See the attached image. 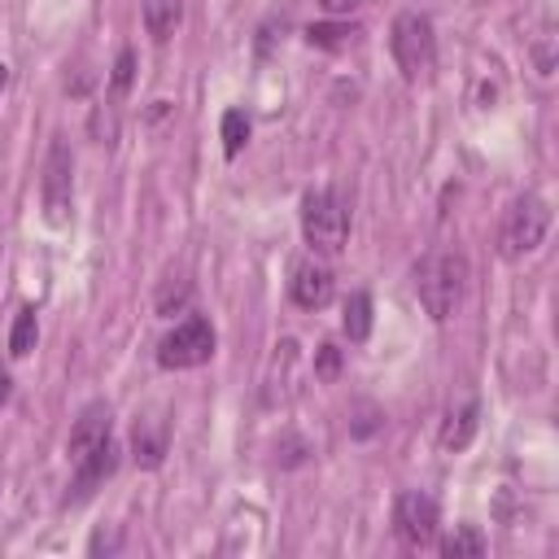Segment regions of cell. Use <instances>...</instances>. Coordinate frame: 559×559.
<instances>
[{
    "instance_id": "cell-13",
    "label": "cell",
    "mask_w": 559,
    "mask_h": 559,
    "mask_svg": "<svg viewBox=\"0 0 559 559\" xmlns=\"http://www.w3.org/2000/svg\"><path fill=\"white\" fill-rule=\"evenodd\" d=\"M179 22H183V0H144V31L157 44L170 39L179 31Z\"/></svg>"
},
{
    "instance_id": "cell-18",
    "label": "cell",
    "mask_w": 559,
    "mask_h": 559,
    "mask_svg": "<svg viewBox=\"0 0 559 559\" xmlns=\"http://www.w3.org/2000/svg\"><path fill=\"white\" fill-rule=\"evenodd\" d=\"M131 70H135V52L122 48L118 61H114V74H109V92H114V96H122V92L131 87Z\"/></svg>"
},
{
    "instance_id": "cell-19",
    "label": "cell",
    "mask_w": 559,
    "mask_h": 559,
    "mask_svg": "<svg viewBox=\"0 0 559 559\" xmlns=\"http://www.w3.org/2000/svg\"><path fill=\"white\" fill-rule=\"evenodd\" d=\"M345 35H354V31H349V26H310V31H306V39H310L314 48H341Z\"/></svg>"
},
{
    "instance_id": "cell-9",
    "label": "cell",
    "mask_w": 559,
    "mask_h": 559,
    "mask_svg": "<svg viewBox=\"0 0 559 559\" xmlns=\"http://www.w3.org/2000/svg\"><path fill=\"white\" fill-rule=\"evenodd\" d=\"M332 293H336V280H332L328 266L301 262V266L293 271V301H297L301 310H323V306L332 301Z\"/></svg>"
},
{
    "instance_id": "cell-1",
    "label": "cell",
    "mask_w": 559,
    "mask_h": 559,
    "mask_svg": "<svg viewBox=\"0 0 559 559\" xmlns=\"http://www.w3.org/2000/svg\"><path fill=\"white\" fill-rule=\"evenodd\" d=\"M467 288V258L459 249H437L415 266V293L432 323H445Z\"/></svg>"
},
{
    "instance_id": "cell-23",
    "label": "cell",
    "mask_w": 559,
    "mask_h": 559,
    "mask_svg": "<svg viewBox=\"0 0 559 559\" xmlns=\"http://www.w3.org/2000/svg\"><path fill=\"white\" fill-rule=\"evenodd\" d=\"M13 397V380H9V371H0V406Z\"/></svg>"
},
{
    "instance_id": "cell-10",
    "label": "cell",
    "mask_w": 559,
    "mask_h": 559,
    "mask_svg": "<svg viewBox=\"0 0 559 559\" xmlns=\"http://www.w3.org/2000/svg\"><path fill=\"white\" fill-rule=\"evenodd\" d=\"M476 428H480V406H476V397H467V402H459V406L445 411L441 432H437V445H441L445 454H459V450L472 445Z\"/></svg>"
},
{
    "instance_id": "cell-15",
    "label": "cell",
    "mask_w": 559,
    "mask_h": 559,
    "mask_svg": "<svg viewBox=\"0 0 559 559\" xmlns=\"http://www.w3.org/2000/svg\"><path fill=\"white\" fill-rule=\"evenodd\" d=\"M341 328H345L349 341H367V336H371V297H367L362 288H354V293L345 297V319H341Z\"/></svg>"
},
{
    "instance_id": "cell-21",
    "label": "cell",
    "mask_w": 559,
    "mask_h": 559,
    "mask_svg": "<svg viewBox=\"0 0 559 559\" xmlns=\"http://www.w3.org/2000/svg\"><path fill=\"white\" fill-rule=\"evenodd\" d=\"M87 550H92V555H100V550H118V533H96V537L87 542Z\"/></svg>"
},
{
    "instance_id": "cell-7",
    "label": "cell",
    "mask_w": 559,
    "mask_h": 559,
    "mask_svg": "<svg viewBox=\"0 0 559 559\" xmlns=\"http://www.w3.org/2000/svg\"><path fill=\"white\" fill-rule=\"evenodd\" d=\"M437 524H441L437 498H428V493H419V489L397 493V502H393V528H397V537H402L406 546H415V550L432 546Z\"/></svg>"
},
{
    "instance_id": "cell-3",
    "label": "cell",
    "mask_w": 559,
    "mask_h": 559,
    "mask_svg": "<svg viewBox=\"0 0 559 559\" xmlns=\"http://www.w3.org/2000/svg\"><path fill=\"white\" fill-rule=\"evenodd\" d=\"M389 52H393L402 79H406V83H419V79L432 70V61H437L432 17H428V13H415V9L397 13L393 26H389Z\"/></svg>"
},
{
    "instance_id": "cell-12",
    "label": "cell",
    "mask_w": 559,
    "mask_h": 559,
    "mask_svg": "<svg viewBox=\"0 0 559 559\" xmlns=\"http://www.w3.org/2000/svg\"><path fill=\"white\" fill-rule=\"evenodd\" d=\"M166 445H170V428H166L162 415H144V419H135L131 450H135V463H140V467H162Z\"/></svg>"
},
{
    "instance_id": "cell-4",
    "label": "cell",
    "mask_w": 559,
    "mask_h": 559,
    "mask_svg": "<svg viewBox=\"0 0 559 559\" xmlns=\"http://www.w3.org/2000/svg\"><path fill=\"white\" fill-rule=\"evenodd\" d=\"M546 231H550V205H546V197L524 192V197H515V201L507 205V214H502L498 253H502L507 262H515V258L533 253V249L546 240Z\"/></svg>"
},
{
    "instance_id": "cell-24",
    "label": "cell",
    "mask_w": 559,
    "mask_h": 559,
    "mask_svg": "<svg viewBox=\"0 0 559 559\" xmlns=\"http://www.w3.org/2000/svg\"><path fill=\"white\" fill-rule=\"evenodd\" d=\"M4 83H9V66H0V92H4Z\"/></svg>"
},
{
    "instance_id": "cell-2",
    "label": "cell",
    "mask_w": 559,
    "mask_h": 559,
    "mask_svg": "<svg viewBox=\"0 0 559 559\" xmlns=\"http://www.w3.org/2000/svg\"><path fill=\"white\" fill-rule=\"evenodd\" d=\"M301 236L314 253L336 258L349 240V205L336 188H314L301 197Z\"/></svg>"
},
{
    "instance_id": "cell-14",
    "label": "cell",
    "mask_w": 559,
    "mask_h": 559,
    "mask_svg": "<svg viewBox=\"0 0 559 559\" xmlns=\"http://www.w3.org/2000/svg\"><path fill=\"white\" fill-rule=\"evenodd\" d=\"M489 550V542H485V533L476 528V524H454L445 537H441V555L445 559H480Z\"/></svg>"
},
{
    "instance_id": "cell-6",
    "label": "cell",
    "mask_w": 559,
    "mask_h": 559,
    "mask_svg": "<svg viewBox=\"0 0 559 559\" xmlns=\"http://www.w3.org/2000/svg\"><path fill=\"white\" fill-rule=\"evenodd\" d=\"M214 358V328L201 314H188L183 323H175V332L162 336L157 345V362L166 371H183V367H201Z\"/></svg>"
},
{
    "instance_id": "cell-11",
    "label": "cell",
    "mask_w": 559,
    "mask_h": 559,
    "mask_svg": "<svg viewBox=\"0 0 559 559\" xmlns=\"http://www.w3.org/2000/svg\"><path fill=\"white\" fill-rule=\"evenodd\" d=\"M109 428H114V415H109V406H105V402H92V406H83V411H79V419H74V428H70L66 454H70V459L87 454L92 445H100V441L109 437Z\"/></svg>"
},
{
    "instance_id": "cell-22",
    "label": "cell",
    "mask_w": 559,
    "mask_h": 559,
    "mask_svg": "<svg viewBox=\"0 0 559 559\" xmlns=\"http://www.w3.org/2000/svg\"><path fill=\"white\" fill-rule=\"evenodd\" d=\"M323 4V13H332V17H341V13H349L358 0H319Z\"/></svg>"
},
{
    "instance_id": "cell-17",
    "label": "cell",
    "mask_w": 559,
    "mask_h": 559,
    "mask_svg": "<svg viewBox=\"0 0 559 559\" xmlns=\"http://www.w3.org/2000/svg\"><path fill=\"white\" fill-rule=\"evenodd\" d=\"M245 140H249V118H245V109H227V114H223V157H240Z\"/></svg>"
},
{
    "instance_id": "cell-8",
    "label": "cell",
    "mask_w": 559,
    "mask_h": 559,
    "mask_svg": "<svg viewBox=\"0 0 559 559\" xmlns=\"http://www.w3.org/2000/svg\"><path fill=\"white\" fill-rule=\"evenodd\" d=\"M70 463H74V480H70V493H66V507H79V502H87V498L100 489L105 476H114V467H118V445H114V437H105L100 445H92L87 454H79V459H70Z\"/></svg>"
},
{
    "instance_id": "cell-16",
    "label": "cell",
    "mask_w": 559,
    "mask_h": 559,
    "mask_svg": "<svg viewBox=\"0 0 559 559\" xmlns=\"http://www.w3.org/2000/svg\"><path fill=\"white\" fill-rule=\"evenodd\" d=\"M39 341V319H35V306H22L13 314V328H9V354L13 358H26Z\"/></svg>"
},
{
    "instance_id": "cell-20",
    "label": "cell",
    "mask_w": 559,
    "mask_h": 559,
    "mask_svg": "<svg viewBox=\"0 0 559 559\" xmlns=\"http://www.w3.org/2000/svg\"><path fill=\"white\" fill-rule=\"evenodd\" d=\"M336 371H341V349H336V345H319V354H314V376H319V380H336Z\"/></svg>"
},
{
    "instance_id": "cell-5",
    "label": "cell",
    "mask_w": 559,
    "mask_h": 559,
    "mask_svg": "<svg viewBox=\"0 0 559 559\" xmlns=\"http://www.w3.org/2000/svg\"><path fill=\"white\" fill-rule=\"evenodd\" d=\"M39 197H44V218L52 227H66L70 223V197H74V153H70V144L61 135L48 144Z\"/></svg>"
}]
</instances>
